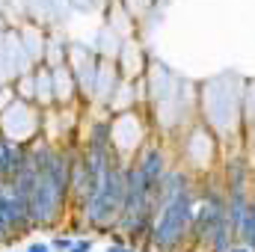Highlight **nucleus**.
<instances>
[{
  "mask_svg": "<svg viewBox=\"0 0 255 252\" xmlns=\"http://www.w3.org/2000/svg\"><path fill=\"white\" fill-rule=\"evenodd\" d=\"M54 247H57V250H71L74 244H71L68 238H57V241H54Z\"/></svg>",
  "mask_w": 255,
  "mask_h": 252,
  "instance_id": "nucleus-1",
  "label": "nucleus"
},
{
  "mask_svg": "<svg viewBox=\"0 0 255 252\" xmlns=\"http://www.w3.org/2000/svg\"><path fill=\"white\" fill-rule=\"evenodd\" d=\"M71 250H74V252H89V250H92V244H89V241H80V244H74Z\"/></svg>",
  "mask_w": 255,
  "mask_h": 252,
  "instance_id": "nucleus-2",
  "label": "nucleus"
},
{
  "mask_svg": "<svg viewBox=\"0 0 255 252\" xmlns=\"http://www.w3.org/2000/svg\"><path fill=\"white\" fill-rule=\"evenodd\" d=\"M30 252H51V250H48L45 244H33V247H30Z\"/></svg>",
  "mask_w": 255,
  "mask_h": 252,
  "instance_id": "nucleus-3",
  "label": "nucleus"
},
{
  "mask_svg": "<svg viewBox=\"0 0 255 252\" xmlns=\"http://www.w3.org/2000/svg\"><path fill=\"white\" fill-rule=\"evenodd\" d=\"M107 252H133L130 247H107Z\"/></svg>",
  "mask_w": 255,
  "mask_h": 252,
  "instance_id": "nucleus-4",
  "label": "nucleus"
},
{
  "mask_svg": "<svg viewBox=\"0 0 255 252\" xmlns=\"http://www.w3.org/2000/svg\"><path fill=\"white\" fill-rule=\"evenodd\" d=\"M229 252H250V247H247V244H241V247H232Z\"/></svg>",
  "mask_w": 255,
  "mask_h": 252,
  "instance_id": "nucleus-5",
  "label": "nucleus"
}]
</instances>
